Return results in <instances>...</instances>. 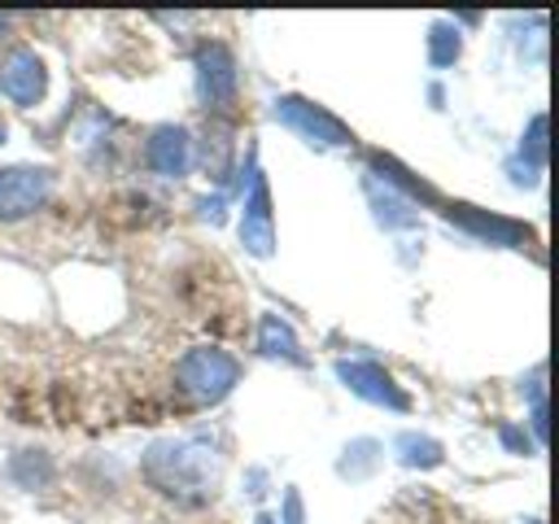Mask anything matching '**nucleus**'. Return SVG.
I'll list each match as a JSON object with an SVG mask.
<instances>
[{
    "instance_id": "nucleus-1",
    "label": "nucleus",
    "mask_w": 559,
    "mask_h": 524,
    "mask_svg": "<svg viewBox=\"0 0 559 524\" xmlns=\"http://www.w3.org/2000/svg\"><path fill=\"white\" fill-rule=\"evenodd\" d=\"M144 480L175 498L179 507H205L214 493H218V480H223V458L201 445V441H153L144 450Z\"/></svg>"
},
{
    "instance_id": "nucleus-2",
    "label": "nucleus",
    "mask_w": 559,
    "mask_h": 524,
    "mask_svg": "<svg viewBox=\"0 0 559 524\" xmlns=\"http://www.w3.org/2000/svg\"><path fill=\"white\" fill-rule=\"evenodd\" d=\"M240 380V362L227 349L214 345H197L175 362V384L192 406H214L231 393V384Z\"/></svg>"
},
{
    "instance_id": "nucleus-3",
    "label": "nucleus",
    "mask_w": 559,
    "mask_h": 524,
    "mask_svg": "<svg viewBox=\"0 0 559 524\" xmlns=\"http://www.w3.org/2000/svg\"><path fill=\"white\" fill-rule=\"evenodd\" d=\"M52 192V175L39 166H4L0 170V223H17L35 214Z\"/></svg>"
},
{
    "instance_id": "nucleus-4",
    "label": "nucleus",
    "mask_w": 559,
    "mask_h": 524,
    "mask_svg": "<svg viewBox=\"0 0 559 524\" xmlns=\"http://www.w3.org/2000/svg\"><path fill=\"white\" fill-rule=\"evenodd\" d=\"M275 118L284 127H293L297 135H306L310 144H323V148H336V144H349V131L341 118H332L328 109L310 105V100H297V96H280L275 100Z\"/></svg>"
},
{
    "instance_id": "nucleus-5",
    "label": "nucleus",
    "mask_w": 559,
    "mask_h": 524,
    "mask_svg": "<svg viewBox=\"0 0 559 524\" xmlns=\"http://www.w3.org/2000/svg\"><path fill=\"white\" fill-rule=\"evenodd\" d=\"M197 96L205 109H223L236 96V57L223 44L197 48Z\"/></svg>"
},
{
    "instance_id": "nucleus-6",
    "label": "nucleus",
    "mask_w": 559,
    "mask_h": 524,
    "mask_svg": "<svg viewBox=\"0 0 559 524\" xmlns=\"http://www.w3.org/2000/svg\"><path fill=\"white\" fill-rule=\"evenodd\" d=\"M0 87L13 105H35L44 100V87H48V74H44V61L31 52V48H9L0 57Z\"/></svg>"
},
{
    "instance_id": "nucleus-7",
    "label": "nucleus",
    "mask_w": 559,
    "mask_h": 524,
    "mask_svg": "<svg viewBox=\"0 0 559 524\" xmlns=\"http://www.w3.org/2000/svg\"><path fill=\"white\" fill-rule=\"evenodd\" d=\"M336 376L358 393V397H367V402H376V406H393V410H406L411 406V397L393 384V376L384 371V367H376V362H336Z\"/></svg>"
},
{
    "instance_id": "nucleus-8",
    "label": "nucleus",
    "mask_w": 559,
    "mask_h": 524,
    "mask_svg": "<svg viewBox=\"0 0 559 524\" xmlns=\"http://www.w3.org/2000/svg\"><path fill=\"white\" fill-rule=\"evenodd\" d=\"M144 162L153 175L162 179H179L188 175V162H192V135L183 127H157L144 144Z\"/></svg>"
},
{
    "instance_id": "nucleus-9",
    "label": "nucleus",
    "mask_w": 559,
    "mask_h": 524,
    "mask_svg": "<svg viewBox=\"0 0 559 524\" xmlns=\"http://www.w3.org/2000/svg\"><path fill=\"white\" fill-rule=\"evenodd\" d=\"M240 240L249 253L266 258L275 249V227H271V192H266V179L253 175V188H249V201H245V218H240Z\"/></svg>"
},
{
    "instance_id": "nucleus-10",
    "label": "nucleus",
    "mask_w": 559,
    "mask_h": 524,
    "mask_svg": "<svg viewBox=\"0 0 559 524\" xmlns=\"http://www.w3.org/2000/svg\"><path fill=\"white\" fill-rule=\"evenodd\" d=\"M258 349H262L266 358H288V362L301 358L297 336H293V327H288L280 314H266V319H262V327H258Z\"/></svg>"
},
{
    "instance_id": "nucleus-11",
    "label": "nucleus",
    "mask_w": 559,
    "mask_h": 524,
    "mask_svg": "<svg viewBox=\"0 0 559 524\" xmlns=\"http://www.w3.org/2000/svg\"><path fill=\"white\" fill-rule=\"evenodd\" d=\"M397 458L406 467H437L441 463V445L432 437H419V432H402L397 437Z\"/></svg>"
},
{
    "instance_id": "nucleus-12",
    "label": "nucleus",
    "mask_w": 559,
    "mask_h": 524,
    "mask_svg": "<svg viewBox=\"0 0 559 524\" xmlns=\"http://www.w3.org/2000/svg\"><path fill=\"white\" fill-rule=\"evenodd\" d=\"M13 480H17L22 489H44V485L52 480V463H48V454H39V450H22V454L13 458Z\"/></svg>"
},
{
    "instance_id": "nucleus-13",
    "label": "nucleus",
    "mask_w": 559,
    "mask_h": 524,
    "mask_svg": "<svg viewBox=\"0 0 559 524\" xmlns=\"http://www.w3.org/2000/svg\"><path fill=\"white\" fill-rule=\"evenodd\" d=\"M205 140H214V148H205V153H201V166H205L214 179H223V170H227V157H231V131H227V122L210 118V131H205Z\"/></svg>"
},
{
    "instance_id": "nucleus-14",
    "label": "nucleus",
    "mask_w": 559,
    "mask_h": 524,
    "mask_svg": "<svg viewBox=\"0 0 559 524\" xmlns=\"http://www.w3.org/2000/svg\"><path fill=\"white\" fill-rule=\"evenodd\" d=\"M459 31L454 26H445V22H437L432 31H428V61L432 66H454V57H459Z\"/></svg>"
},
{
    "instance_id": "nucleus-15",
    "label": "nucleus",
    "mask_w": 559,
    "mask_h": 524,
    "mask_svg": "<svg viewBox=\"0 0 559 524\" xmlns=\"http://www.w3.org/2000/svg\"><path fill=\"white\" fill-rule=\"evenodd\" d=\"M520 153L528 157L524 170H537V166L546 162V114H533V122H528V140H524Z\"/></svg>"
},
{
    "instance_id": "nucleus-16",
    "label": "nucleus",
    "mask_w": 559,
    "mask_h": 524,
    "mask_svg": "<svg viewBox=\"0 0 559 524\" xmlns=\"http://www.w3.org/2000/svg\"><path fill=\"white\" fill-rule=\"evenodd\" d=\"M284 524H301V493L297 489L284 493Z\"/></svg>"
},
{
    "instance_id": "nucleus-17",
    "label": "nucleus",
    "mask_w": 559,
    "mask_h": 524,
    "mask_svg": "<svg viewBox=\"0 0 559 524\" xmlns=\"http://www.w3.org/2000/svg\"><path fill=\"white\" fill-rule=\"evenodd\" d=\"M502 441H507L511 450H528V441H524V432H520V428H502Z\"/></svg>"
},
{
    "instance_id": "nucleus-18",
    "label": "nucleus",
    "mask_w": 559,
    "mask_h": 524,
    "mask_svg": "<svg viewBox=\"0 0 559 524\" xmlns=\"http://www.w3.org/2000/svg\"><path fill=\"white\" fill-rule=\"evenodd\" d=\"M253 524H275V520H271V515H258V520H253Z\"/></svg>"
},
{
    "instance_id": "nucleus-19",
    "label": "nucleus",
    "mask_w": 559,
    "mask_h": 524,
    "mask_svg": "<svg viewBox=\"0 0 559 524\" xmlns=\"http://www.w3.org/2000/svg\"><path fill=\"white\" fill-rule=\"evenodd\" d=\"M4 26H9V17H0V31H4Z\"/></svg>"
},
{
    "instance_id": "nucleus-20",
    "label": "nucleus",
    "mask_w": 559,
    "mask_h": 524,
    "mask_svg": "<svg viewBox=\"0 0 559 524\" xmlns=\"http://www.w3.org/2000/svg\"><path fill=\"white\" fill-rule=\"evenodd\" d=\"M0 140H4V127H0Z\"/></svg>"
}]
</instances>
